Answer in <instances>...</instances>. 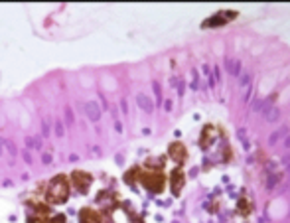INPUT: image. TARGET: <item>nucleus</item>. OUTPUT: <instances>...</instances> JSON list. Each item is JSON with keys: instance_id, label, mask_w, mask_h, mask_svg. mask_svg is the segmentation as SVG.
I'll return each mask as SVG.
<instances>
[{"instance_id": "f257e3e1", "label": "nucleus", "mask_w": 290, "mask_h": 223, "mask_svg": "<svg viewBox=\"0 0 290 223\" xmlns=\"http://www.w3.org/2000/svg\"><path fill=\"white\" fill-rule=\"evenodd\" d=\"M46 199L51 205H61L69 199V180L63 174L53 176L50 184H47V192H46Z\"/></svg>"}, {"instance_id": "f03ea898", "label": "nucleus", "mask_w": 290, "mask_h": 223, "mask_svg": "<svg viewBox=\"0 0 290 223\" xmlns=\"http://www.w3.org/2000/svg\"><path fill=\"white\" fill-rule=\"evenodd\" d=\"M71 184H73V188L77 190V192L85 194L89 190V186L93 184V176L87 174V172H83V170H75L71 174Z\"/></svg>"}, {"instance_id": "7ed1b4c3", "label": "nucleus", "mask_w": 290, "mask_h": 223, "mask_svg": "<svg viewBox=\"0 0 290 223\" xmlns=\"http://www.w3.org/2000/svg\"><path fill=\"white\" fill-rule=\"evenodd\" d=\"M79 223H101V215L97 209L91 207H83L79 213Z\"/></svg>"}, {"instance_id": "20e7f679", "label": "nucleus", "mask_w": 290, "mask_h": 223, "mask_svg": "<svg viewBox=\"0 0 290 223\" xmlns=\"http://www.w3.org/2000/svg\"><path fill=\"white\" fill-rule=\"evenodd\" d=\"M142 184L152 192H160L162 190V176H144Z\"/></svg>"}, {"instance_id": "39448f33", "label": "nucleus", "mask_w": 290, "mask_h": 223, "mask_svg": "<svg viewBox=\"0 0 290 223\" xmlns=\"http://www.w3.org/2000/svg\"><path fill=\"white\" fill-rule=\"evenodd\" d=\"M235 16V12H219V14H215L209 22H205L203 24V28H207V26H219V24H223V22H229L227 18H233Z\"/></svg>"}, {"instance_id": "423d86ee", "label": "nucleus", "mask_w": 290, "mask_h": 223, "mask_svg": "<svg viewBox=\"0 0 290 223\" xmlns=\"http://www.w3.org/2000/svg\"><path fill=\"white\" fill-rule=\"evenodd\" d=\"M87 111H89V117H93V118H99V111L95 109V105H87Z\"/></svg>"}, {"instance_id": "0eeeda50", "label": "nucleus", "mask_w": 290, "mask_h": 223, "mask_svg": "<svg viewBox=\"0 0 290 223\" xmlns=\"http://www.w3.org/2000/svg\"><path fill=\"white\" fill-rule=\"evenodd\" d=\"M138 99H140V105H142V107H146V109H152V105H150V101H146V97H142V95H140Z\"/></svg>"}]
</instances>
